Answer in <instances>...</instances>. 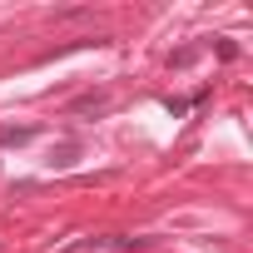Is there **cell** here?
<instances>
[{
  "mask_svg": "<svg viewBox=\"0 0 253 253\" xmlns=\"http://www.w3.org/2000/svg\"><path fill=\"white\" fill-rule=\"evenodd\" d=\"M35 139V129H0V144H25Z\"/></svg>",
  "mask_w": 253,
  "mask_h": 253,
  "instance_id": "obj_1",
  "label": "cell"
}]
</instances>
